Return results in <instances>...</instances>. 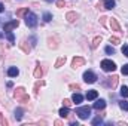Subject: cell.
Returning <instances> with one entry per match:
<instances>
[{"label": "cell", "instance_id": "obj_1", "mask_svg": "<svg viewBox=\"0 0 128 126\" xmlns=\"http://www.w3.org/2000/svg\"><path fill=\"white\" fill-rule=\"evenodd\" d=\"M14 96H15L16 101H20V102H22V104H27V102L30 101V98H28V95L26 94V89H24V88H16L15 92H14Z\"/></svg>", "mask_w": 128, "mask_h": 126}, {"label": "cell", "instance_id": "obj_2", "mask_svg": "<svg viewBox=\"0 0 128 126\" xmlns=\"http://www.w3.org/2000/svg\"><path fill=\"white\" fill-rule=\"evenodd\" d=\"M76 114L79 116V119L85 120V119L90 117V114H91V108H90V107H79V108H76Z\"/></svg>", "mask_w": 128, "mask_h": 126}, {"label": "cell", "instance_id": "obj_3", "mask_svg": "<svg viewBox=\"0 0 128 126\" xmlns=\"http://www.w3.org/2000/svg\"><path fill=\"white\" fill-rule=\"evenodd\" d=\"M26 24H27V27L34 28V27L37 25V16H36L34 13H32V12H28L27 16H26Z\"/></svg>", "mask_w": 128, "mask_h": 126}, {"label": "cell", "instance_id": "obj_4", "mask_svg": "<svg viewBox=\"0 0 128 126\" xmlns=\"http://www.w3.org/2000/svg\"><path fill=\"white\" fill-rule=\"evenodd\" d=\"M101 68L104 71H115L116 70V65H115L113 61H110V60H103L101 61Z\"/></svg>", "mask_w": 128, "mask_h": 126}, {"label": "cell", "instance_id": "obj_5", "mask_svg": "<svg viewBox=\"0 0 128 126\" xmlns=\"http://www.w3.org/2000/svg\"><path fill=\"white\" fill-rule=\"evenodd\" d=\"M84 80H85L86 83H96L97 76L92 71H85V73H84Z\"/></svg>", "mask_w": 128, "mask_h": 126}, {"label": "cell", "instance_id": "obj_6", "mask_svg": "<svg viewBox=\"0 0 128 126\" xmlns=\"http://www.w3.org/2000/svg\"><path fill=\"white\" fill-rule=\"evenodd\" d=\"M18 25H20V21H18V19H14V21H10V22H6V24L3 25V30H4V33H6V31H10V30L16 28Z\"/></svg>", "mask_w": 128, "mask_h": 126}, {"label": "cell", "instance_id": "obj_7", "mask_svg": "<svg viewBox=\"0 0 128 126\" xmlns=\"http://www.w3.org/2000/svg\"><path fill=\"white\" fill-rule=\"evenodd\" d=\"M85 63H86L85 58H82V57H74V58L72 60V67H73V68H78V67L84 65Z\"/></svg>", "mask_w": 128, "mask_h": 126}, {"label": "cell", "instance_id": "obj_8", "mask_svg": "<svg viewBox=\"0 0 128 126\" xmlns=\"http://www.w3.org/2000/svg\"><path fill=\"white\" fill-rule=\"evenodd\" d=\"M106 85H107L109 88L115 89V88H116V85H118V76H110V77H107Z\"/></svg>", "mask_w": 128, "mask_h": 126}, {"label": "cell", "instance_id": "obj_9", "mask_svg": "<svg viewBox=\"0 0 128 126\" xmlns=\"http://www.w3.org/2000/svg\"><path fill=\"white\" fill-rule=\"evenodd\" d=\"M110 27H112V30H113V31L122 33V28H121V25H119V22H118V19H116V18H110Z\"/></svg>", "mask_w": 128, "mask_h": 126}, {"label": "cell", "instance_id": "obj_10", "mask_svg": "<svg viewBox=\"0 0 128 126\" xmlns=\"http://www.w3.org/2000/svg\"><path fill=\"white\" fill-rule=\"evenodd\" d=\"M78 18H79V15L76 12H67L66 13V19L68 22H74V21H78Z\"/></svg>", "mask_w": 128, "mask_h": 126}, {"label": "cell", "instance_id": "obj_11", "mask_svg": "<svg viewBox=\"0 0 128 126\" xmlns=\"http://www.w3.org/2000/svg\"><path fill=\"white\" fill-rule=\"evenodd\" d=\"M18 74H20V70L16 67H9V70H8V76L9 77H16Z\"/></svg>", "mask_w": 128, "mask_h": 126}, {"label": "cell", "instance_id": "obj_12", "mask_svg": "<svg viewBox=\"0 0 128 126\" xmlns=\"http://www.w3.org/2000/svg\"><path fill=\"white\" fill-rule=\"evenodd\" d=\"M106 107V101L104 99H98L97 102H94V108L96 110H103Z\"/></svg>", "mask_w": 128, "mask_h": 126}, {"label": "cell", "instance_id": "obj_13", "mask_svg": "<svg viewBox=\"0 0 128 126\" xmlns=\"http://www.w3.org/2000/svg\"><path fill=\"white\" fill-rule=\"evenodd\" d=\"M72 101H73L74 104H80V102L84 101V96H82L80 94H78V92H76V94L72 96Z\"/></svg>", "mask_w": 128, "mask_h": 126}, {"label": "cell", "instance_id": "obj_14", "mask_svg": "<svg viewBox=\"0 0 128 126\" xmlns=\"http://www.w3.org/2000/svg\"><path fill=\"white\" fill-rule=\"evenodd\" d=\"M20 48H21V49H22L26 54H30V51H32V48H30V46L27 45V42H24V40L20 43Z\"/></svg>", "mask_w": 128, "mask_h": 126}, {"label": "cell", "instance_id": "obj_15", "mask_svg": "<svg viewBox=\"0 0 128 126\" xmlns=\"http://www.w3.org/2000/svg\"><path fill=\"white\" fill-rule=\"evenodd\" d=\"M97 96H98V92H97V91H90V92H86V99H88V101L96 99Z\"/></svg>", "mask_w": 128, "mask_h": 126}, {"label": "cell", "instance_id": "obj_16", "mask_svg": "<svg viewBox=\"0 0 128 126\" xmlns=\"http://www.w3.org/2000/svg\"><path fill=\"white\" fill-rule=\"evenodd\" d=\"M42 74H43V70H42L40 65H37L36 70H34V77H36V79H42Z\"/></svg>", "mask_w": 128, "mask_h": 126}, {"label": "cell", "instance_id": "obj_17", "mask_svg": "<svg viewBox=\"0 0 128 126\" xmlns=\"http://www.w3.org/2000/svg\"><path fill=\"white\" fill-rule=\"evenodd\" d=\"M30 10H28V7H21V9H18L16 10V16H24V15H27Z\"/></svg>", "mask_w": 128, "mask_h": 126}, {"label": "cell", "instance_id": "obj_18", "mask_svg": "<svg viewBox=\"0 0 128 126\" xmlns=\"http://www.w3.org/2000/svg\"><path fill=\"white\" fill-rule=\"evenodd\" d=\"M115 7V0H104V9H113Z\"/></svg>", "mask_w": 128, "mask_h": 126}, {"label": "cell", "instance_id": "obj_19", "mask_svg": "<svg viewBox=\"0 0 128 126\" xmlns=\"http://www.w3.org/2000/svg\"><path fill=\"white\" fill-rule=\"evenodd\" d=\"M103 117H104V114H98V116H97L96 119L92 120V125H94V126L101 125V123H103Z\"/></svg>", "mask_w": 128, "mask_h": 126}, {"label": "cell", "instance_id": "obj_20", "mask_svg": "<svg viewBox=\"0 0 128 126\" xmlns=\"http://www.w3.org/2000/svg\"><path fill=\"white\" fill-rule=\"evenodd\" d=\"M64 64H66V57H60V58L57 60V63H55V68H60Z\"/></svg>", "mask_w": 128, "mask_h": 126}, {"label": "cell", "instance_id": "obj_21", "mask_svg": "<svg viewBox=\"0 0 128 126\" xmlns=\"http://www.w3.org/2000/svg\"><path fill=\"white\" fill-rule=\"evenodd\" d=\"M43 85H45V82H43V80H39V82L34 85V95L39 94V89H40V86H43Z\"/></svg>", "mask_w": 128, "mask_h": 126}, {"label": "cell", "instance_id": "obj_22", "mask_svg": "<svg viewBox=\"0 0 128 126\" xmlns=\"http://www.w3.org/2000/svg\"><path fill=\"white\" fill-rule=\"evenodd\" d=\"M101 40H103V39H101V36L96 37V39H94V42H92V45H91V48H92V49H96L97 46H98V45L101 43Z\"/></svg>", "mask_w": 128, "mask_h": 126}, {"label": "cell", "instance_id": "obj_23", "mask_svg": "<svg viewBox=\"0 0 128 126\" xmlns=\"http://www.w3.org/2000/svg\"><path fill=\"white\" fill-rule=\"evenodd\" d=\"M15 119L16 120H21L22 119V108H16L15 110Z\"/></svg>", "mask_w": 128, "mask_h": 126}, {"label": "cell", "instance_id": "obj_24", "mask_svg": "<svg viewBox=\"0 0 128 126\" xmlns=\"http://www.w3.org/2000/svg\"><path fill=\"white\" fill-rule=\"evenodd\" d=\"M68 113H70V111H68V107H64V108L60 110V116H61V117H68Z\"/></svg>", "mask_w": 128, "mask_h": 126}, {"label": "cell", "instance_id": "obj_25", "mask_svg": "<svg viewBox=\"0 0 128 126\" xmlns=\"http://www.w3.org/2000/svg\"><path fill=\"white\" fill-rule=\"evenodd\" d=\"M6 37H8V40H9L10 43H15V36H14L12 31H6Z\"/></svg>", "mask_w": 128, "mask_h": 126}, {"label": "cell", "instance_id": "obj_26", "mask_svg": "<svg viewBox=\"0 0 128 126\" xmlns=\"http://www.w3.org/2000/svg\"><path fill=\"white\" fill-rule=\"evenodd\" d=\"M119 107L122 108V110H125V111H128V101H119Z\"/></svg>", "mask_w": 128, "mask_h": 126}, {"label": "cell", "instance_id": "obj_27", "mask_svg": "<svg viewBox=\"0 0 128 126\" xmlns=\"http://www.w3.org/2000/svg\"><path fill=\"white\" fill-rule=\"evenodd\" d=\"M51 19H52V15H51L49 12H45V13H43V21H45V22H49Z\"/></svg>", "mask_w": 128, "mask_h": 126}, {"label": "cell", "instance_id": "obj_28", "mask_svg": "<svg viewBox=\"0 0 128 126\" xmlns=\"http://www.w3.org/2000/svg\"><path fill=\"white\" fill-rule=\"evenodd\" d=\"M121 95H122L124 98H128V88L127 86H122V88H121Z\"/></svg>", "mask_w": 128, "mask_h": 126}, {"label": "cell", "instance_id": "obj_29", "mask_svg": "<svg viewBox=\"0 0 128 126\" xmlns=\"http://www.w3.org/2000/svg\"><path fill=\"white\" fill-rule=\"evenodd\" d=\"M110 43H113V45H119V43H121V39L113 36V37H110Z\"/></svg>", "mask_w": 128, "mask_h": 126}, {"label": "cell", "instance_id": "obj_30", "mask_svg": "<svg viewBox=\"0 0 128 126\" xmlns=\"http://www.w3.org/2000/svg\"><path fill=\"white\" fill-rule=\"evenodd\" d=\"M68 88H70L72 91H76V92H78V91H80V86H79L78 83H72V85H70Z\"/></svg>", "mask_w": 128, "mask_h": 126}, {"label": "cell", "instance_id": "obj_31", "mask_svg": "<svg viewBox=\"0 0 128 126\" xmlns=\"http://www.w3.org/2000/svg\"><path fill=\"white\" fill-rule=\"evenodd\" d=\"M106 52H107L109 55H113V54H115V49H113L112 46H106Z\"/></svg>", "mask_w": 128, "mask_h": 126}, {"label": "cell", "instance_id": "obj_32", "mask_svg": "<svg viewBox=\"0 0 128 126\" xmlns=\"http://www.w3.org/2000/svg\"><path fill=\"white\" fill-rule=\"evenodd\" d=\"M0 123H2L3 126H8V125H9V123H8V120H6V119L2 116V114H0Z\"/></svg>", "mask_w": 128, "mask_h": 126}, {"label": "cell", "instance_id": "obj_33", "mask_svg": "<svg viewBox=\"0 0 128 126\" xmlns=\"http://www.w3.org/2000/svg\"><path fill=\"white\" fill-rule=\"evenodd\" d=\"M122 54L128 58V45H124V46H122Z\"/></svg>", "mask_w": 128, "mask_h": 126}, {"label": "cell", "instance_id": "obj_34", "mask_svg": "<svg viewBox=\"0 0 128 126\" xmlns=\"http://www.w3.org/2000/svg\"><path fill=\"white\" fill-rule=\"evenodd\" d=\"M121 71H122V74H128V64H125V65L122 67V70H121Z\"/></svg>", "mask_w": 128, "mask_h": 126}, {"label": "cell", "instance_id": "obj_35", "mask_svg": "<svg viewBox=\"0 0 128 126\" xmlns=\"http://www.w3.org/2000/svg\"><path fill=\"white\" fill-rule=\"evenodd\" d=\"M63 104H64V107H70V105H72V101H70V99H64Z\"/></svg>", "mask_w": 128, "mask_h": 126}, {"label": "cell", "instance_id": "obj_36", "mask_svg": "<svg viewBox=\"0 0 128 126\" xmlns=\"http://www.w3.org/2000/svg\"><path fill=\"white\" fill-rule=\"evenodd\" d=\"M57 6H58V7H64V6H66L64 0H58V1H57Z\"/></svg>", "mask_w": 128, "mask_h": 126}, {"label": "cell", "instance_id": "obj_37", "mask_svg": "<svg viewBox=\"0 0 128 126\" xmlns=\"http://www.w3.org/2000/svg\"><path fill=\"white\" fill-rule=\"evenodd\" d=\"M30 42H32V46H36V45H37V43H36L37 40H36V37H34V36H32V37H30Z\"/></svg>", "mask_w": 128, "mask_h": 126}, {"label": "cell", "instance_id": "obj_38", "mask_svg": "<svg viewBox=\"0 0 128 126\" xmlns=\"http://www.w3.org/2000/svg\"><path fill=\"white\" fill-rule=\"evenodd\" d=\"M106 19H107L106 16H101V18H100V22H101V25H106Z\"/></svg>", "mask_w": 128, "mask_h": 126}, {"label": "cell", "instance_id": "obj_39", "mask_svg": "<svg viewBox=\"0 0 128 126\" xmlns=\"http://www.w3.org/2000/svg\"><path fill=\"white\" fill-rule=\"evenodd\" d=\"M3 10H4V6H3V4L0 3V12H3Z\"/></svg>", "mask_w": 128, "mask_h": 126}, {"label": "cell", "instance_id": "obj_40", "mask_svg": "<svg viewBox=\"0 0 128 126\" xmlns=\"http://www.w3.org/2000/svg\"><path fill=\"white\" fill-rule=\"evenodd\" d=\"M46 1H48V3H51V1H54V0H46Z\"/></svg>", "mask_w": 128, "mask_h": 126}, {"label": "cell", "instance_id": "obj_41", "mask_svg": "<svg viewBox=\"0 0 128 126\" xmlns=\"http://www.w3.org/2000/svg\"><path fill=\"white\" fill-rule=\"evenodd\" d=\"M2 37H3V34H2V33H0V39H2Z\"/></svg>", "mask_w": 128, "mask_h": 126}]
</instances>
